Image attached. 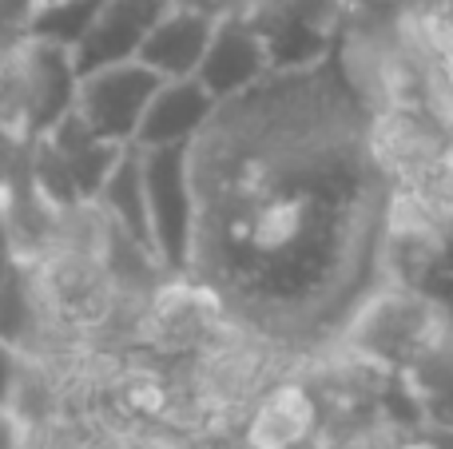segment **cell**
<instances>
[{"mask_svg":"<svg viewBox=\"0 0 453 449\" xmlns=\"http://www.w3.org/2000/svg\"><path fill=\"white\" fill-rule=\"evenodd\" d=\"M167 8H172L167 0H104L96 20L80 36V44L68 52L72 72L84 76V72L104 68V64L140 60L143 40Z\"/></svg>","mask_w":453,"mask_h":449,"instance_id":"obj_6","label":"cell"},{"mask_svg":"<svg viewBox=\"0 0 453 449\" xmlns=\"http://www.w3.org/2000/svg\"><path fill=\"white\" fill-rule=\"evenodd\" d=\"M172 8H188V12H203V16H211V20H219V16L226 12H239L247 0H167Z\"/></svg>","mask_w":453,"mask_h":449,"instance_id":"obj_13","label":"cell"},{"mask_svg":"<svg viewBox=\"0 0 453 449\" xmlns=\"http://www.w3.org/2000/svg\"><path fill=\"white\" fill-rule=\"evenodd\" d=\"M242 12L266 40L274 72H287L338 52L350 24V0H247Z\"/></svg>","mask_w":453,"mask_h":449,"instance_id":"obj_3","label":"cell"},{"mask_svg":"<svg viewBox=\"0 0 453 449\" xmlns=\"http://www.w3.org/2000/svg\"><path fill=\"white\" fill-rule=\"evenodd\" d=\"M156 88H159V76L143 60L104 64V68H92V72H84V76H76L72 111H76L104 143L132 148Z\"/></svg>","mask_w":453,"mask_h":449,"instance_id":"obj_4","label":"cell"},{"mask_svg":"<svg viewBox=\"0 0 453 449\" xmlns=\"http://www.w3.org/2000/svg\"><path fill=\"white\" fill-rule=\"evenodd\" d=\"M402 374L410 382L422 422L453 430V318L441 315V323L430 331V339Z\"/></svg>","mask_w":453,"mask_h":449,"instance_id":"obj_9","label":"cell"},{"mask_svg":"<svg viewBox=\"0 0 453 449\" xmlns=\"http://www.w3.org/2000/svg\"><path fill=\"white\" fill-rule=\"evenodd\" d=\"M96 195L104 199L108 215L124 227V235L132 239L135 247L151 255V231H148V203H143V167H140V151L124 148L111 164V171L104 175L100 191Z\"/></svg>","mask_w":453,"mask_h":449,"instance_id":"obj_10","label":"cell"},{"mask_svg":"<svg viewBox=\"0 0 453 449\" xmlns=\"http://www.w3.org/2000/svg\"><path fill=\"white\" fill-rule=\"evenodd\" d=\"M16 374H20V362H16V350L8 346V339H0V406H12V394H16Z\"/></svg>","mask_w":453,"mask_h":449,"instance_id":"obj_11","label":"cell"},{"mask_svg":"<svg viewBox=\"0 0 453 449\" xmlns=\"http://www.w3.org/2000/svg\"><path fill=\"white\" fill-rule=\"evenodd\" d=\"M215 111H219V100L207 92L199 76L159 80L132 148H191Z\"/></svg>","mask_w":453,"mask_h":449,"instance_id":"obj_7","label":"cell"},{"mask_svg":"<svg viewBox=\"0 0 453 449\" xmlns=\"http://www.w3.org/2000/svg\"><path fill=\"white\" fill-rule=\"evenodd\" d=\"M271 72H274V64H271V52H266V40L258 36L250 16L242 8L219 16L211 32V44L203 52V64L196 72L207 92L223 103L231 95H242L255 84H263Z\"/></svg>","mask_w":453,"mask_h":449,"instance_id":"obj_5","label":"cell"},{"mask_svg":"<svg viewBox=\"0 0 453 449\" xmlns=\"http://www.w3.org/2000/svg\"><path fill=\"white\" fill-rule=\"evenodd\" d=\"M143 167V203H148L151 255L164 267L188 275L196 243V175L191 148H135Z\"/></svg>","mask_w":453,"mask_h":449,"instance_id":"obj_2","label":"cell"},{"mask_svg":"<svg viewBox=\"0 0 453 449\" xmlns=\"http://www.w3.org/2000/svg\"><path fill=\"white\" fill-rule=\"evenodd\" d=\"M188 275L242 331L295 354L346 342L394 283V171L338 52L271 72L191 143Z\"/></svg>","mask_w":453,"mask_h":449,"instance_id":"obj_1","label":"cell"},{"mask_svg":"<svg viewBox=\"0 0 453 449\" xmlns=\"http://www.w3.org/2000/svg\"><path fill=\"white\" fill-rule=\"evenodd\" d=\"M32 4H52V0H32Z\"/></svg>","mask_w":453,"mask_h":449,"instance_id":"obj_15","label":"cell"},{"mask_svg":"<svg viewBox=\"0 0 453 449\" xmlns=\"http://www.w3.org/2000/svg\"><path fill=\"white\" fill-rule=\"evenodd\" d=\"M0 449H20V422L12 418V406H0Z\"/></svg>","mask_w":453,"mask_h":449,"instance_id":"obj_14","label":"cell"},{"mask_svg":"<svg viewBox=\"0 0 453 449\" xmlns=\"http://www.w3.org/2000/svg\"><path fill=\"white\" fill-rule=\"evenodd\" d=\"M402 449H453V430L446 426H434V422H426V430H418V434H410Z\"/></svg>","mask_w":453,"mask_h":449,"instance_id":"obj_12","label":"cell"},{"mask_svg":"<svg viewBox=\"0 0 453 449\" xmlns=\"http://www.w3.org/2000/svg\"><path fill=\"white\" fill-rule=\"evenodd\" d=\"M215 20L203 12H188V8H167L156 20V28L148 32L140 48V60L156 72L159 80H183L196 76L203 52L211 44Z\"/></svg>","mask_w":453,"mask_h":449,"instance_id":"obj_8","label":"cell"}]
</instances>
